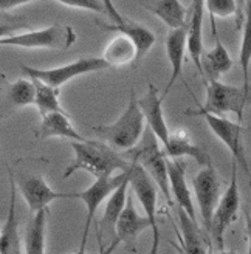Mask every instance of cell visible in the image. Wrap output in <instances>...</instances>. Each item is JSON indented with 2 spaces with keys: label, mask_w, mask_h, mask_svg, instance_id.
Wrapping results in <instances>:
<instances>
[{
  "label": "cell",
  "mask_w": 251,
  "mask_h": 254,
  "mask_svg": "<svg viewBox=\"0 0 251 254\" xmlns=\"http://www.w3.org/2000/svg\"><path fill=\"white\" fill-rule=\"evenodd\" d=\"M71 149L74 152V158L73 163L67 166L64 179H68L76 171L89 172L95 179L112 177L117 171H127L132 164V160H126V155L121 152L93 139H84V141L71 139Z\"/></svg>",
  "instance_id": "6da1fadb"
},
{
  "label": "cell",
  "mask_w": 251,
  "mask_h": 254,
  "mask_svg": "<svg viewBox=\"0 0 251 254\" xmlns=\"http://www.w3.org/2000/svg\"><path fill=\"white\" fill-rule=\"evenodd\" d=\"M92 129L103 139H106L110 147L118 152H127L133 149L144 133V117L138 106L135 92L130 93L127 107L115 123L93 126Z\"/></svg>",
  "instance_id": "7a4b0ae2"
},
{
  "label": "cell",
  "mask_w": 251,
  "mask_h": 254,
  "mask_svg": "<svg viewBox=\"0 0 251 254\" xmlns=\"http://www.w3.org/2000/svg\"><path fill=\"white\" fill-rule=\"evenodd\" d=\"M208 82V81H206ZM250 104V93L242 87H233L220 82L219 79H211L206 84V103L189 109L185 113L188 117H203L206 113L223 117L227 113H236L239 123L244 120V110Z\"/></svg>",
  "instance_id": "3957f363"
},
{
  "label": "cell",
  "mask_w": 251,
  "mask_h": 254,
  "mask_svg": "<svg viewBox=\"0 0 251 254\" xmlns=\"http://www.w3.org/2000/svg\"><path fill=\"white\" fill-rule=\"evenodd\" d=\"M78 36L70 25L55 23L42 30H33L27 33H12L0 39V47H19V48H52L67 50Z\"/></svg>",
  "instance_id": "277c9868"
},
{
  "label": "cell",
  "mask_w": 251,
  "mask_h": 254,
  "mask_svg": "<svg viewBox=\"0 0 251 254\" xmlns=\"http://www.w3.org/2000/svg\"><path fill=\"white\" fill-rule=\"evenodd\" d=\"M130 158V172H129V186L132 188V192L140 200L141 206L144 209V215L150 223V230H152V248L150 254L158 253V244H160V230L157 222V201H158V188L150 179L149 174L143 169V166L135 160V155L132 150L126 152Z\"/></svg>",
  "instance_id": "5b68a950"
},
{
  "label": "cell",
  "mask_w": 251,
  "mask_h": 254,
  "mask_svg": "<svg viewBox=\"0 0 251 254\" xmlns=\"http://www.w3.org/2000/svg\"><path fill=\"white\" fill-rule=\"evenodd\" d=\"M241 208V194H239V182H237V164H233V175L231 182L219 198L214 212L211 215L209 222V242L214 244L219 251H223L225 244V233L228 228L237 220V214Z\"/></svg>",
  "instance_id": "8992f818"
},
{
  "label": "cell",
  "mask_w": 251,
  "mask_h": 254,
  "mask_svg": "<svg viewBox=\"0 0 251 254\" xmlns=\"http://www.w3.org/2000/svg\"><path fill=\"white\" fill-rule=\"evenodd\" d=\"M146 139L143 146L130 149L132 154L135 155V160L143 166V169L149 174L150 179L154 180L157 185L158 190H161V194L165 195L168 205L172 206V195L169 189V179H168V168H166V155L165 150H161L158 146V139L155 135L146 129Z\"/></svg>",
  "instance_id": "52a82bcc"
},
{
  "label": "cell",
  "mask_w": 251,
  "mask_h": 254,
  "mask_svg": "<svg viewBox=\"0 0 251 254\" xmlns=\"http://www.w3.org/2000/svg\"><path fill=\"white\" fill-rule=\"evenodd\" d=\"M109 67L110 65L103 58H81L71 64H65V65L48 68V70L34 68L30 65H25V64L20 65L22 71L27 73L30 78H36V79H39V81L52 85V87H56V88H61L64 84H67L68 81H71L74 78H78L81 74L101 71Z\"/></svg>",
  "instance_id": "ba28073f"
},
{
  "label": "cell",
  "mask_w": 251,
  "mask_h": 254,
  "mask_svg": "<svg viewBox=\"0 0 251 254\" xmlns=\"http://www.w3.org/2000/svg\"><path fill=\"white\" fill-rule=\"evenodd\" d=\"M129 169L123 171L118 175L99 177V179H95V183H92V186H89L85 190H82V192L73 194V198L82 200L87 208V217H85L82 237H81V244H79V254H82L85 251V245H87V240H89V234H90V228L93 225L98 208L101 206V203L112 194V190L120 186V183L124 180V177L127 175Z\"/></svg>",
  "instance_id": "9c48e42d"
},
{
  "label": "cell",
  "mask_w": 251,
  "mask_h": 254,
  "mask_svg": "<svg viewBox=\"0 0 251 254\" xmlns=\"http://www.w3.org/2000/svg\"><path fill=\"white\" fill-rule=\"evenodd\" d=\"M147 228H150L147 217L146 215L138 214V211L135 209V205H133L132 194H127L126 205H124L120 217L117 220V225H115V239H114V242L110 244V247L106 248L104 253L115 251V248L120 244H123L127 251L136 253V247H135L136 239L140 237V234L143 231H146Z\"/></svg>",
  "instance_id": "30bf717a"
},
{
  "label": "cell",
  "mask_w": 251,
  "mask_h": 254,
  "mask_svg": "<svg viewBox=\"0 0 251 254\" xmlns=\"http://www.w3.org/2000/svg\"><path fill=\"white\" fill-rule=\"evenodd\" d=\"M192 189L195 192L200 217H202L203 226L208 234L211 215L214 212V208L220 198V180L214 166H212V163L202 166V169L198 171V174L192 179Z\"/></svg>",
  "instance_id": "8fae6325"
},
{
  "label": "cell",
  "mask_w": 251,
  "mask_h": 254,
  "mask_svg": "<svg viewBox=\"0 0 251 254\" xmlns=\"http://www.w3.org/2000/svg\"><path fill=\"white\" fill-rule=\"evenodd\" d=\"M203 118L209 126V129L212 130V133L228 147L230 154L234 158V163L250 175V163L245 154V149L242 146V133L245 130L244 124L230 121L225 117L211 115V113H206V115H203Z\"/></svg>",
  "instance_id": "7c38bea8"
},
{
  "label": "cell",
  "mask_w": 251,
  "mask_h": 254,
  "mask_svg": "<svg viewBox=\"0 0 251 254\" xmlns=\"http://www.w3.org/2000/svg\"><path fill=\"white\" fill-rule=\"evenodd\" d=\"M130 172V169H129ZM129 172L124 177V180L120 183L118 188L112 190V194L106 198V208L103 219L98 225V242H99V251L104 254L106 248L114 242L115 239V225L120 217V214L126 205V198L129 194Z\"/></svg>",
  "instance_id": "4fadbf2b"
},
{
  "label": "cell",
  "mask_w": 251,
  "mask_h": 254,
  "mask_svg": "<svg viewBox=\"0 0 251 254\" xmlns=\"http://www.w3.org/2000/svg\"><path fill=\"white\" fill-rule=\"evenodd\" d=\"M22 197L27 201V205L34 214L42 208H47L50 203L58 198H73V194L65 192H56L55 189L48 186V183L42 179L41 175H27L22 177L19 182H16Z\"/></svg>",
  "instance_id": "5bb4252c"
},
{
  "label": "cell",
  "mask_w": 251,
  "mask_h": 254,
  "mask_svg": "<svg viewBox=\"0 0 251 254\" xmlns=\"http://www.w3.org/2000/svg\"><path fill=\"white\" fill-rule=\"evenodd\" d=\"M166 168H168V179H169L172 201L177 203V206L182 208L191 219L197 220L192 194L186 182V163L182 158L166 157Z\"/></svg>",
  "instance_id": "9a60e30c"
},
{
  "label": "cell",
  "mask_w": 251,
  "mask_h": 254,
  "mask_svg": "<svg viewBox=\"0 0 251 254\" xmlns=\"http://www.w3.org/2000/svg\"><path fill=\"white\" fill-rule=\"evenodd\" d=\"M138 106L141 109L143 117L147 123V129L155 135V138L161 144H165L169 138V127L163 113V99L158 95V90L154 84L149 82L147 92L141 99H136Z\"/></svg>",
  "instance_id": "2e32d148"
},
{
  "label": "cell",
  "mask_w": 251,
  "mask_h": 254,
  "mask_svg": "<svg viewBox=\"0 0 251 254\" xmlns=\"http://www.w3.org/2000/svg\"><path fill=\"white\" fill-rule=\"evenodd\" d=\"M8 180H9V208L8 217L3 228L0 230V254H20V234H19V217H17V185L14 180V174L8 168Z\"/></svg>",
  "instance_id": "e0dca14e"
},
{
  "label": "cell",
  "mask_w": 251,
  "mask_h": 254,
  "mask_svg": "<svg viewBox=\"0 0 251 254\" xmlns=\"http://www.w3.org/2000/svg\"><path fill=\"white\" fill-rule=\"evenodd\" d=\"M203 17L205 0H192L186 19V52L189 53L200 73V58L203 55Z\"/></svg>",
  "instance_id": "ac0fdd59"
},
{
  "label": "cell",
  "mask_w": 251,
  "mask_h": 254,
  "mask_svg": "<svg viewBox=\"0 0 251 254\" xmlns=\"http://www.w3.org/2000/svg\"><path fill=\"white\" fill-rule=\"evenodd\" d=\"M99 27L106 31L110 33H117V34H124L126 37H129L132 41V44L135 45L136 55H135V62L141 61V58H144L150 48H152L157 42V36L150 31L149 28H146L144 25H140L132 20H123L120 23H98Z\"/></svg>",
  "instance_id": "d6986e66"
},
{
  "label": "cell",
  "mask_w": 251,
  "mask_h": 254,
  "mask_svg": "<svg viewBox=\"0 0 251 254\" xmlns=\"http://www.w3.org/2000/svg\"><path fill=\"white\" fill-rule=\"evenodd\" d=\"M163 149H165V155L169 158L189 157L194 158L200 166H206V164L212 163L208 150L202 146L195 144L185 130H180L177 133H169V138L163 144Z\"/></svg>",
  "instance_id": "ffe728a7"
},
{
  "label": "cell",
  "mask_w": 251,
  "mask_h": 254,
  "mask_svg": "<svg viewBox=\"0 0 251 254\" xmlns=\"http://www.w3.org/2000/svg\"><path fill=\"white\" fill-rule=\"evenodd\" d=\"M166 55L171 64V78L168 81V85L165 92L161 95V99L165 101L169 90L174 87V84L180 79L182 71H183V64H185V55H186V28H174L168 34L166 39Z\"/></svg>",
  "instance_id": "44dd1931"
},
{
  "label": "cell",
  "mask_w": 251,
  "mask_h": 254,
  "mask_svg": "<svg viewBox=\"0 0 251 254\" xmlns=\"http://www.w3.org/2000/svg\"><path fill=\"white\" fill-rule=\"evenodd\" d=\"M36 136L41 139L47 138H67L74 141H84V138L76 129L73 127L67 112H50L42 117L41 126L37 127Z\"/></svg>",
  "instance_id": "7402d4cb"
},
{
  "label": "cell",
  "mask_w": 251,
  "mask_h": 254,
  "mask_svg": "<svg viewBox=\"0 0 251 254\" xmlns=\"http://www.w3.org/2000/svg\"><path fill=\"white\" fill-rule=\"evenodd\" d=\"M140 3L161 19L171 30L186 25L189 8H186L180 0H140Z\"/></svg>",
  "instance_id": "603a6c76"
},
{
  "label": "cell",
  "mask_w": 251,
  "mask_h": 254,
  "mask_svg": "<svg viewBox=\"0 0 251 254\" xmlns=\"http://www.w3.org/2000/svg\"><path fill=\"white\" fill-rule=\"evenodd\" d=\"M233 68V59L228 50L216 36V45L200 58V74L206 81L219 79L222 74L228 73Z\"/></svg>",
  "instance_id": "cb8c5ba5"
},
{
  "label": "cell",
  "mask_w": 251,
  "mask_h": 254,
  "mask_svg": "<svg viewBox=\"0 0 251 254\" xmlns=\"http://www.w3.org/2000/svg\"><path fill=\"white\" fill-rule=\"evenodd\" d=\"M179 212V220H180V230L179 239H180V251L186 254H205L209 253L206 242H205V236L200 231V228L197 225V220L191 219L182 208L177 206Z\"/></svg>",
  "instance_id": "d4e9b609"
},
{
  "label": "cell",
  "mask_w": 251,
  "mask_h": 254,
  "mask_svg": "<svg viewBox=\"0 0 251 254\" xmlns=\"http://www.w3.org/2000/svg\"><path fill=\"white\" fill-rule=\"evenodd\" d=\"M50 217V209L42 208L33 214V219L25 233V253L27 254H44L45 250V231H47V222Z\"/></svg>",
  "instance_id": "484cf974"
},
{
  "label": "cell",
  "mask_w": 251,
  "mask_h": 254,
  "mask_svg": "<svg viewBox=\"0 0 251 254\" xmlns=\"http://www.w3.org/2000/svg\"><path fill=\"white\" fill-rule=\"evenodd\" d=\"M135 55L136 50L132 41L124 34H118L104 50L103 59L110 67H120V65H126L129 62H135Z\"/></svg>",
  "instance_id": "4316f807"
},
{
  "label": "cell",
  "mask_w": 251,
  "mask_h": 254,
  "mask_svg": "<svg viewBox=\"0 0 251 254\" xmlns=\"http://www.w3.org/2000/svg\"><path fill=\"white\" fill-rule=\"evenodd\" d=\"M34 84V106L41 117L50 112H65L59 103V88L48 85L36 78H30Z\"/></svg>",
  "instance_id": "83f0119b"
},
{
  "label": "cell",
  "mask_w": 251,
  "mask_h": 254,
  "mask_svg": "<svg viewBox=\"0 0 251 254\" xmlns=\"http://www.w3.org/2000/svg\"><path fill=\"white\" fill-rule=\"evenodd\" d=\"M9 101L17 107L34 104V84L31 79H17L8 87Z\"/></svg>",
  "instance_id": "f1b7e54d"
},
{
  "label": "cell",
  "mask_w": 251,
  "mask_h": 254,
  "mask_svg": "<svg viewBox=\"0 0 251 254\" xmlns=\"http://www.w3.org/2000/svg\"><path fill=\"white\" fill-rule=\"evenodd\" d=\"M242 42H241V52H239V62L244 71V88L245 92L250 93V61H251V23H250V14L245 17L242 23Z\"/></svg>",
  "instance_id": "f546056e"
},
{
  "label": "cell",
  "mask_w": 251,
  "mask_h": 254,
  "mask_svg": "<svg viewBox=\"0 0 251 254\" xmlns=\"http://www.w3.org/2000/svg\"><path fill=\"white\" fill-rule=\"evenodd\" d=\"M205 9L209 11L211 20H214V17H236L237 5L234 0H205Z\"/></svg>",
  "instance_id": "4dcf8cb0"
},
{
  "label": "cell",
  "mask_w": 251,
  "mask_h": 254,
  "mask_svg": "<svg viewBox=\"0 0 251 254\" xmlns=\"http://www.w3.org/2000/svg\"><path fill=\"white\" fill-rule=\"evenodd\" d=\"M65 6L70 8H81L87 11L99 12V14H106V6L103 3V0H55Z\"/></svg>",
  "instance_id": "1f68e13d"
},
{
  "label": "cell",
  "mask_w": 251,
  "mask_h": 254,
  "mask_svg": "<svg viewBox=\"0 0 251 254\" xmlns=\"http://www.w3.org/2000/svg\"><path fill=\"white\" fill-rule=\"evenodd\" d=\"M237 5V12H236V27L242 28V23L245 17L250 14V0H234Z\"/></svg>",
  "instance_id": "d6a6232c"
},
{
  "label": "cell",
  "mask_w": 251,
  "mask_h": 254,
  "mask_svg": "<svg viewBox=\"0 0 251 254\" xmlns=\"http://www.w3.org/2000/svg\"><path fill=\"white\" fill-rule=\"evenodd\" d=\"M22 28H27V25L25 23H12V22H0V39L22 30Z\"/></svg>",
  "instance_id": "836d02e7"
},
{
  "label": "cell",
  "mask_w": 251,
  "mask_h": 254,
  "mask_svg": "<svg viewBox=\"0 0 251 254\" xmlns=\"http://www.w3.org/2000/svg\"><path fill=\"white\" fill-rule=\"evenodd\" d=\"M103 3L106 6V14L109 16V19L114 22V23H120L124 20V17L120 14V11L117 9V6L114 5V2L112 0H103Z\"/></svg>",
  "instance_id": "e575fe53"
},
{
  "label": "cell",
  "mask_w": 251,
  "mask_h": 254,
  "mask_svg": "<svg viewBox=\"0 0 251 254\" xmlns=\"http://www.w3.org/2000/svg\"><path fill=\"white\" fill-rule=\"evenodd\" d=\"M33 2H41V0H0V11H9L12 8L33 3Z\"/></svg>",
  "instance_id": "d590c367"
},
{
  "label": "cell",
  "mask_w": 251,
  "mask_h": 254,
  "mask_svg": "<svg viewBox=\"0 0 251 254\" xmlns=\"http://www.w3.org/2000/svg\"><path fill=\"white\" fill-rule=\"evenodd\" d=\"M5 84H6V76L3 73H0V90L5 87Z\"/></svg>",
  "instance_id": "8d00e7d4"
}]
</instances>
